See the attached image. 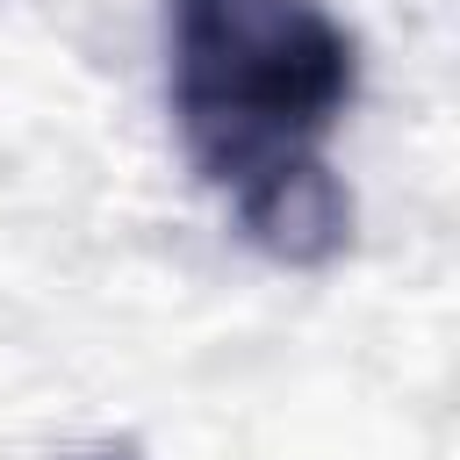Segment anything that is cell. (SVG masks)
Returning a JSON list of instances; mask_svg holds the SVG:
<instances>
[{
	"instance_id": "obj_1",
	"label": "cell",
	"mask_w": 460,
	"mask_h": 460,
	"mask_svg": "<svg viewBox=\"0 0 460 460\" xmlns=\"http://www.w3.org/2000/svg\"><path fill=\"white\" fill-rule=\"evenodd\" d=\"M359 93V43L323 0H165V108L187 165L244 244L280 266H331L352 244V194L331 129Z\"/></svg>"
}]
</instances>
